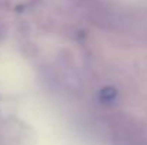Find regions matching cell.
<instances>
[{
  "label": "cell",
  "instance_id": "1",
  "mask_svg": "<svg viewBox=\"0 0 147 145\" xmlns=\"http://www.w3.org/2000/svg\"><path fill=\"white\" fill-rule=\"evenodd\" d=\"M117 97V90L114 87H104L100 90L98 93V100L103 102V104H109V102H113Z\"/></svg>",
  "mask_w": 147,
  "mask_h": 145
}]
</instances>
